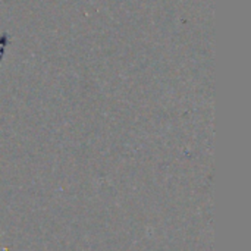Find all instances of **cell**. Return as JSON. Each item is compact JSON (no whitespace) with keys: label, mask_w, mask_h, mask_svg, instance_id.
<instances>
[{"label":"cell","mask_w":251,"mask_h":251,"mask_svg":"<svg viewBox=\"0 0 251 251\" xmlns=\"http://www.w3.org/2000/svg\"><path fill=\"white\" fill-rule=\"evenodd\" d=\"M7 41H9V35L4 32L1 37H0V62L4 56V51H6V46H7Z\"/></svg>","instance_id":"cell-1"}]
</instances>
